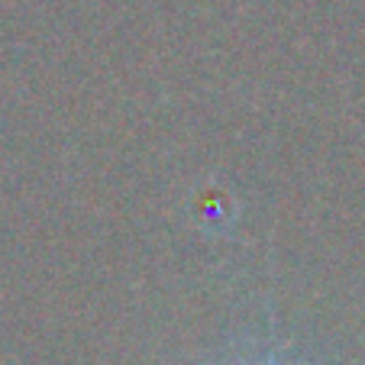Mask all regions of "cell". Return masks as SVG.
<instances>
[{"instance_id":"1","label":"cell","mask_w":365,"mask_h":365,"mask_svg":"<svg viewBox=\"0 0 365 365\" xmlns=\"http://www.w3.org/2000/svg\"><path fill=\"white\" fill-rule=\"evenodd\" d=\"M265 365H278V362H265Z\"/></svg>"}]
</instances>
